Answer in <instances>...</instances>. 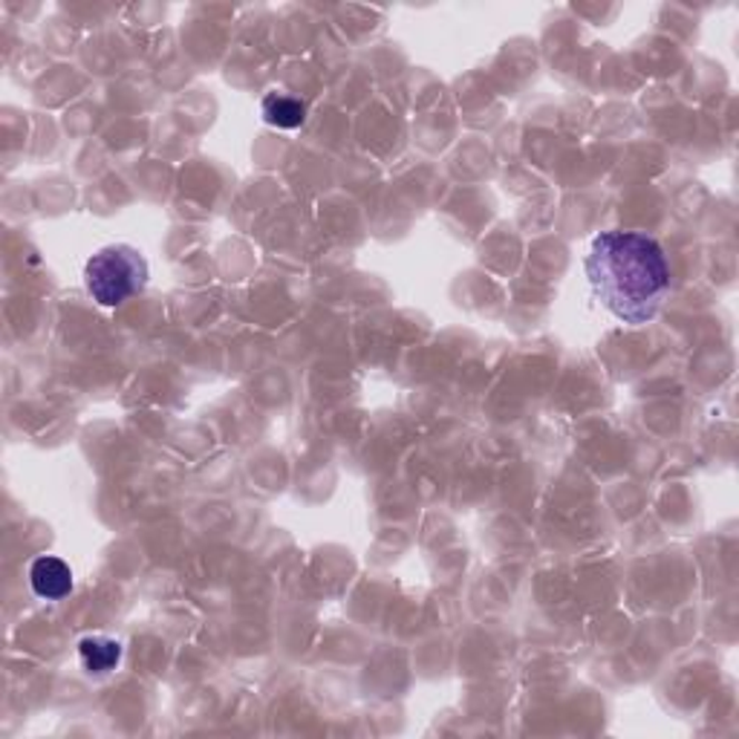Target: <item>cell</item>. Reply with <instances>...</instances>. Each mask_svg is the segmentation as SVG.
I'll return each mask as SVG.
<instances>
[{
	"mask_svg": "<svg viewBox=\"0 0 739 739\" xmlns=\"http://www.w3.org/2000/svg\"><path fill=\"white\" fill-rule=\"evenodd\" d=\"M587 277L601 306L624 324H647L670 289V269L659 243L639 231H604L592 240Z\"/></svg>",
	"mask_w": 739,
	"mask_h": 739,
	"instance_id": "6da1fadb",
	"label": "cell"
},
{
	"mask_svg": "<svg viewBox=\"0 0 739 739\" xmlns=\"http://www.w3.org/2000/svg\"><path fill=\"white\" fill-rule=\"evenodd\" d=\"M85 284L92 300H99L101 306H119L145 289L148 264L130 246H107L87 260Z\"/></svg>",
	"mask_w": 739,
	"mask_h": 739,
	"instance_id": "7a4b0ae2",
	"label": "cell"
},
{
	"mask_svg": "<svg viewBox=\"0 0 739 739\" xmlns=\"http://www.w3.org/2000/svg\"><path fill=\"white\" fill-rule=\"evenodd\" d=\"M29 583H32V590H36L38 598L61 601V598L70 595L72 590V572L61 558L43 554V558H38V561L29 566Z\"/></svg>",
	"mask_w": 739,
	"mask_h": 739,
	"instance_id": "3957f363",
	"label": "cell"
},
{
	"mask_svg": "<svg viewBox=\"0 0 739 739\" xmlns=\"http://www.w3.org/2000/svg\"><path fill=\"white\" fill-rule=\"evenodd\" d=\"M79 656L87 673H110L121 661V644L107 635H87L79 641Z\"/></svg>",
	"mask_w": 739,
	"mask_h": 739,
	"instance_id": "277c9868",
	"label": "cell"
},
{
	"mask_svg": "<svg viewBox=\"0 0 739 739\" xmlns=\"http://www.w3.org/2000/svg\"><path fill=\"white\" fill-rule=\"evenodd\" d=\"M264 119L284 130L300 128L306 119V105L286 92H269L264 99Z\"/></svg>",
	"mask_w": 739,
	"mask_h": 739,
	"instance_id": "5b68a950",
	"label": "cell"
}]
</instances>
